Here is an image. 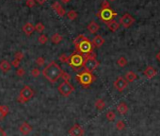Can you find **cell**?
<instances>
[{"instance_id":"6da1fadb","label":"cell","mask_w":160,"mask_h":136,"mask_svg":"<svg viewBox=\"0 0 160 136\" xmlns=\"http://www.w3.org/2000/svg\"><path fill=\"white\" fill-rule=\"evenodd\" d=\"M63 73V70L56 61H51L46 67L43 68V75L51 83H56L59 80Z\"/></svg>"},{"instance_id":"7a4b0ae2","label":"cell","mask_w":160,"mask_h":136,"mask_svg":"<svg viewBox=\"0 0 160 136\" xmlns=\"http://www.w3.org/2000/svg\"><path fill=\"white\" fill-rule=\"evenodd\" d=\"M84 58H85V61H84V64H83V67H84L85 71H87V72L92 73L96 68L100 65L99 61L96 60V54L94 52L84 55Z\"/></svg>"},{"instance_id":"3957f363","label":"cell","mask_w":160,"mask_h":136,"mask_svg":"<svg viewBox=\"0 0 160 136\" xmlns=\"http://www.w3.org/2000/svg\"><path fill=\"white\" fill-rule=\"evenodd\" d=\"M75 79V80H77L81 86H83L84 88H88L91 83H93L95 81L96 77L92 73L87 72V71H83V72L78 74V75H76Z\"/></svg>"},{"instance_id":"277c9868","label":"cell","mask_w":160,"mask_h":136,"mask_svg":"<svg viewBox=\"0 0 160 136\" xmlns=\"http://www.w3.org/2000/svg\"><path fill=\"white\" fill-rule=\"evenodd\" d=\"M34 95H35L34 90L30 86L25 85L21 89L20 93H19L17 101L19 103H21V104H24V103H27L29 101L31 98H33Z\"/></svg>"},{"instance_id":"5b68a950","label":"cell","mask_w":160,"mask_h":136,"mask_svg":"<svg viewBox=\"0 0 160 136\" xmlns=\"http://www.w3.org/2000/svg\"><path fill=\"white\" fill-rule=\"evenodd\" d=\"M84 55L75 52L73 54L70 55V60H69V65L73 67V70H77L80 67H83V64H84Z\"/></svg>"},{"instance_id":"8992f818","label":"cell","mask_w":160,"mask_h":136,"mask_svg":"<svg viewBox=\"0 0 160 136\" xmlns=\"http://www.w3.org/2000/svg\"><path fill=\"white\" fill-rule=\"evenodd\" d=\"M75 47L76 52L82 54V55H87V54L93 52V46H92V44H91V42L89 41L88 38H86L85 40L80 42V43Z\"/></svg>"},{"instance_id":"52a82bcc","label":"cell","mask_w":160,"mask_h":136,"mask_svg":"<svg viewBox=\"0 0 160 136\" xmlns=\"http://www.w3.org/2000/svg\"><path fill=\"white\" fill-rule=\"evenodd\" d=\"M57 90H59L60 95L67 98V96H71L73 93V91H75V87H73L69 81H63L62 83H60L59 85Z\"/></svg>"},{"instance_id":"ba28073f","label":"cell","mask_w":160,"mask_h":136,"mask_svg":"<svg viewBox=\"0 0 160 136\" xmlns=\"http://www.w3.org/2000/svg\"><path fill=\"white\" fill-rule=\"evenodd\" d=\"M116 15H117L116 12H114L109 8L108 9H101V11H99V13H98L99 17H100L103 21H105V23L110 21V20H113V18Z\"/></svg>"},{"instance_id":"9c48e42d","label":"cell","mask_w":160,"mask_h":136,"mask_svg":"<svg viewBox=\"0 0 160 136\" xmlns=\"http://www.w3.org/2000/svg\"><path fill=\"white\" fill-rule=\"evenodd\" d=\"M134 22H135V19H134L129 13H125L123 16H121V17L119 24H121L123 27L128 28L134 24Z\"/></svg>"},{"instance_id":"30bf717a","label":"cell","mask_w":160,"mask_h":136,"mask_svg":"<svg viewBox=\"0 0 160 136\" xmlns=\"http://www.w3.org/2000/svg\"><path fill=\"white\" fill-rule=\"evenodd\" d=\"M127 85H128V82L123 77H118L117 79L114 81L115 89H117L119 92H123V91L127 87Z\"/></svg>"},{"instance_id":"8fae6325","label":"cell","mask_w":160,"mask_h":136,"mask_svg":"<svg viewBox=\"0 0 160 136\" xmlns=\"http://www.w3.org/2000/svg\"><path fill=\"white\" fill-rule=\"evenodd\" d=\"M69 134L71 136H84L85 131L81 126L78 124H75L69 129Z\"/></svg>"},{"instance_id":"7c38bea8","label":"cell","mask_w":160,"mask_h":136,"mask_svg":"<svg viewBox=\"0 0 160 136\" xmlns=\"http://www.w3.org/2000/svg\"><path fill=\"white\" fill-rule=\"evenodd\" d=\"M32 129H32V127L28 124L27 122L22 123L21 126L19 127V131H20L21 134H23V135H28L32 131Z\"/></svg>"},{"instance_id":"4fadbf2b","label":"cell","mask_w":160,"mask_h":136,"mask_svg":"<svg viewBox=\"0 0 160 136\" xmlns=\"http://www.w3.org/2000/svg\"><path fill=\"white\" fill-rule=\"evenodd\" d=\"M104 44H105V40L101 35H96V36L93 38V40H92V42H91L92 46L97 47V48L101 47Z\"/></svg>"},{"instance_id":"5bb4252c","label":"cell","mask_w":160,"mask_h":136,"mask_svg":"<svg viewBox=\"0 0 160 136\" xmlns=\"http://www.w3.org/2000/svg\"><path fill=\"white\" fill-rule=\"evenodd\" d=\"M144 75L148 79H151L156 75V70L153 66H147L146 69L144 70Z\"/></svg>"},{"instance_id":"9a60e30c","label":"cell","mask_w":160,"mask_h":136,"mask_svg":"<svg viewBox=\"0 0 160 136\" xmlns=\"http://www.w3.org/2000/svg\"><path fill=\"white\" fill-rule=\"evenodd\" d=\"M87 28H88V30H89V32L91 34H95V33H97V32H98L99 28H100V26H99L97 23H95V22L92 21V22H91L88 25Z\"/></svg>"},{"instance_id":"2e32d148","label":"cell","mask_w":160,"mask_h":136,"mask_svg":"<svg viewBox=\"0 0 160 136\" xmlns=\"http://www.w3.org/2000/svg\"><path fill=\"white\" fill-rule=\"evenodd\" d=\"M22 30H23V31L27 35V36H29V35H31L35 31L34 26L32 25L31 23H27V24H25L23 26V28H22Z\"/></svg>"},{"instance_id":"e0dca14e","label":"cell","mask_w":160,"mask_h":136,"mask_svg":"<svg viewBox=\"0 0 160 136\" xmlns=\"http://www.w3.org/2000/svg\"><path fill=\"white\" fill-rule=\"evenodd\" d=\"M107 26V28H109V30L111 31H117L118 30H119V28H120V24L118 23L117 21H115V20H110V21H108L105 23Z\"/></svg>"},{"instance_id":"ac0fdd59","label":"cell","mask_w":160,"mask_h":136,"mask_svg":"<svg viewBox=\"0 0 160 136\" xmlns=\"http://www.w3.org/2000/svg\"><path fill=\"white\" fill-rule=\"evenodd\" d=\"M11 69V64L9 63L8 61H6V60L1 61V63H0V70H1L3 73H7Z\"/></svg>"},{"instance_id":"d6986e66","label":"cell","mask_w":160,"mask_h":136,"mask_svg":"<svg viewBox=\"0 0 160 136\" xmlns=\"http://www.w3.org/2000/svg\"><path fill=\"white\" fill-rule=\"evenodd\" d=\"M117 111L121 115L126 114L127 112H128V106H127V104H126V103H124V102L119 103V104H118V106H117Z\"/></svg>"},{"instance_id":"ffe728a7","label":"cell","mask_w":160,"mask_h":136,"mask_svg":"<svg viewBox=\"0 0 160 136\" xmlns=\"http://www.w3.org/2000/svg\"><path fill=\"white\" fill-rule=\"evenodd\" d=\"M137 74L135 72H133V71H129V72H127L125 74V80L127 82H133L135 81L137 79Z\"/></svg>"},{"instance_id":"44dd1931","label":"cell","mask_w":160,"mask_h":136,"mask_svg":"<svg viewBox=\"0 0 160 136\" xmlns=\"http://www.w3.org/2000/svg\"><path fill=\"white\" fill-rule=\"evenodd\" d=\"M62 39H63V37L60 34L55 33L52 35V37H51V42H52L54 44H59L60 42L62 41Z\"/></svg>"},{"instance_id":"7402d4cb","label":"cell","mask_w":160,"mask_h":136,"mask_svg":"<svg viewBox=\"0 0 160 136\" xmlns=\"http://www.w3.org/2000/svg\"><path fill=\"white\" fill-rule=\"evenodd\" d=\"M94 106H95L96 109L99 110V111H102V110L105 109V102L104 101L103 99L99 98V99H97V100L95 101Z\"/></svg>"},{"instance_id":"603a6c76","label":"cell","mask_w":160,"mask_h":136,"mask_svg":"<svg viewBox=\"0 0 160 136\" xmlns=\"http://www.w3.org/2000/svg\"><path fill=\"white\" fill-rule=\"evenodd\" d=\"M77 12H76L75 11H73V9H72V11H69L68 12H67V17H68L69 20H75L76 18H77Z\"/></svg>"},{"instance_id":"cb8c5ba5","label":"cell","mask_w":160,"mask_h":136,"mask_svg":"<svg viewBox=\"0 0 160 136\" xmlns=\"http://www.w3.org/2000/svg\"><path fill=\"white\" fill-rule=\"evenodd\" d=\"M0 112L2 113L4 117H6L9 112V108L7 105H0Z\"/></svg>"},{"instance_id":"d4e9b609","label":"cell","mask_w":160,"mask_h":136,"mask_svg":"<svg viewBox=\"0 0 160 136\" xmlns=\"http://www.w3.org/2000/svg\"><path fill=\"white\" fill-rule=\"evenodd\" d=\"M34 28H35V31L39 32V33H43L44 30V25L43 24V23L39 22L34 26Z\"/></svg>"},{"instance_id":"484cf974","label":"cell","mask_w":160,"mask_h":136,"mask_svg":"<svg viewBox=\"0 0 160 136\" xmlns=\"http://www.w3.org/2000/svg\"><path fill=\"white\" fill-rule=\"evenodd\" d=\"M54 11H56V13L59 15V16H60V17H62V16H64L66 14V11H65V9H64L63 8H62V6L61 5H59V7H57V9H54Z\"/></svg>"},{"instance_id":"4316f807","label":"cell","mask_w":160,"mask_h":136,"mask_svg":"<svg viewBox=\"0 0 160 136\" xmlns=\"http://www.w3.org/2000/svg\"><path fill=\"white\" fill-rule=\"evenodd\" d=\"M105 117L108 121H114L115 118H116V114H115V112L113 111H108L107 112V115H105Z\"/></svg>"},{"instance_id":"83f0119b","label":"cell","mask_w":160,"mask_h":136,"mask_svg":"<svg viewBox=\"0 0 160 136\" xmlns=\"http://www.w3.org/2000/svg\"><path fill=\"white\" fill-rule=\"evenodd\" d=\"M87 38L85 36V35H83V34H79L77 37H76L75 40H73V44H75V46H76L80 42H82L83 40H85V39Z\"/></svg>"},{"instance_id":"f1b7e54d","label":"cell","mask_w":160,"mask_h":136,"mask_svg":"<svg viewBox=\"0 0 160 136\" xmlns=\"http://www.w3.org/2000/svg\"><path fill=\"white\" fill-rule=\"evenodd\" d=\"M117 64L121 67H124L127 64V60L124 57H120L117 61Z\"/></svg>"},{"instance_id":"f546056e","label":"cell","mask_w":160,"mask_h":136,"mask_svg":"<svg viewBox=\"0 0 160 136\" xmlns=\"http://www.w3.org/2000/svg\"><path fill=\"white\" fill-rule=\"evenodd\" d=\"M59 60L63 63H68L70 60V56H68V55H66V54H61L59 56Z\"/></svg>"},{"instance_id":"4dcf8cb0","label":"cell","mask_w":160,"mask_h":136,"mask_svg":"<svg viewBox=\"0 0 160 136\" xmlns=\"http://www.w3.org/2000/svg\"><path fill=\"white\" fill-rule=\"evenodd\" d=\"M38 42H39L41 44H45L48 42V38L45 34H41L39 36V38H38Z\"/></svg>"},{"instance_id":"1f68e13d","label":"cell","mask_w":160,"mask_h":136,"mask_svg":"<svg viewBox=\"0 0 160 136\" xmlns=\"http://www.w3.org/2000/svg\"><path fill=\"white\" fill-rule=\"evenodd\" d=\"M116 128L118 131H123V129H125V124L123 120H119L116 123Z\"/></svg>"},{"instance_id":"d6a6232c","label":"cell","mask_w":160,"mask_h":136,"mask_svg":"<svg viewBox=\"0 0 160 136\" xmlns=\"http://www.w3.org/2000/svg\"><path fill=\"white\" fill-rule=\"evenodd\" d=\"M24 57H25V55L23 52H21V51H17L16 53H14V59L20 61L24 59Z\"/></svg>"},{"instance_id":"836d02e7","label":"cell","mask_w":160,"mask_h":136,"mask_svg":"<svg viewBox=\"0 0 160 136\" xmlns=\"http://www.w3.org/2000/svg\"><path fill=\"white\" fill-rule=\"evenodd\" d=\"M40 74H41V71L39 68H33L31 70V76L33 77H38L40 76Z\"/></svg>"},{"instance_id":"e575fe53","label":"cell","mask_w":160,"mask_h":136,"mask_svg":"<svg viewBox=\"0 0 160 136\" xmlns=\"http://www.w3.org/2000/svg\"><path fill=\"white\" fill-rule=\"evenodd\" d=\"M61 79L64 80V81H69V80L72 79V77H71V75H70L69 73L64 72V71H63L62 75H61Z\"/></svg>"},{"instance_id":"d590c367","label":"cell","mask_w":160,"mask_h":136,"mask_svg":"<svg viewBox=\"0 0 160 136\" xmlns=\"http://www.w3.org/2000/svg\"><path fill=\"white\" fill-rule=\"evenodd\" d=\"M36 63L39 66H43L44 63H45V60H44L43 57H39V58H37V59H36Z\"/></svg>"},{"instance_id":"8d00e7d4","label":"cell","mask_w":160,"mask_h":136,"mask_svg":"<svg viewBox=\"0 0 160 136\" xmlns=\"http://www.w3.org/2000/svg\"><path fill=\"white\" fill-rule=\"evenodd\" d=\"M25 74V71L24 68H18L17 71H16V75L18 77H24Z\"/></svg>"},{"instance_id":"74e56055","label":"cell","mask_w":160,"mask_h":136,"mask_svg":"<svg viewBox=\"0 0 160 136\" xmlns=\"http://www.w3.org/2000/svg\"><path fill=\"white\" fill-rule=\"evenodd\" d=\"M25 5H27L28 8H34L35 5H36V2H35V0H27Z\"/></svg>"},{"instance_id":"f35d334b","label":"cell","mask_w":160,"mask_h":136,"mask_svg":"<svg viewBox=\"0 0 160 136\" xmlns=\"http://www.w3.org/2000/svg\"><path fill=\"white\" fill-rule=\"evenodd\" d=\"M20 63L21 61H18V60H16V59H14L13 61H11V66H13V67H15V68H18L19 67V65H20Z\"/></svg>"},{"instance_id":"ab89813d","label":"cell","mask_w":160,"mask_h":136,"mask_svg":"<svg viewBox=\"0 0 160 136\" xmlns=\"http://www.w3.org/2000/svg\"><path fill=\"white\" fill-rule=\"evenodd\" d=\"M109 8V3H108L107 0H104L102 2V9H108Z\"/></svg>"},{"instance_id":"60d3db41","label":"cell","mask_w":160,"mask_h":136,"mask_svg":"<svg viewBox=\"0 0 160 136\" xmlns=\"http://www.w3.org/2000/svg\"><path fill=\"white\" fill-rule=\"evenodd\" d=\"M0 136H7V133H6V131L3 129L1 127H0Z\"/></svg>"},{"instance_id":"b9f144b4","label":"cell","mask_w":160,"mask_h":136,"mask_svg":"<svg viewBox=\"0 0 160 136\" xmlns=\"http://www.w3.org/2000/svg\"><path fill=\"white\" fill-rule=\"evenodd\" d=\"M46 1H47V0H35V2L39 3L40 5H43V4H44V3H45Z\"/></svg>"},{"instance_id":"7bdbcfd3","label":"cell","mask_w":160,"mask_h":136,"mask_svg":"<svg viewBox=\"0 0 160 136\" xmlns=\"http://www.w3.org/2000/svg\"><path fill=\"white\" fill-rule=\"evenodd\" d=\"M5 117H4V116H3V114H2V113L1 112H0V121H2L3 120V119H4Z\"/></svg>"},{"instance_id":"ee69618b","label":"cell","mask_w":160,"mask_h":136,"mask_svg":"<svg viewBox=\"0 0 160 136\" xmlns=\"http://www.w3.org/2000/svg\"><path fill=\"white\" fill-rule=\"evenodd\" d=\"M70 1H71V0H61V2H62V3H65V4H66V3L70 2Z\"/></svg>"},{"instance_id":"f6af8a7d","label":"cell","mask_w":160,"mask_h":136,"mask_svg":"<svg viewBox=\"0 0 160 136\" xmlns=\"http://www.w3.org/2000/svg\"><path fill=\"white\" fill-rule=\"evenodd\" d=\"M156 59H157V60H158V61H160V52H159V53H158L157 55H156Z\"/></svg>"},{"instance_id":"bcb514c9","label":"cell","mask_w":160,"mask_h":136,"mask_svg":"<svg viewBox=\"0 0 160 136\" xmlns=\"http://www.w3.org/2000/svg\"><path fill=\"white\" fill-rule=\"evenodd\" d=\"M109 1H115V0H109Z\"/></svg>"}]
</instances>
